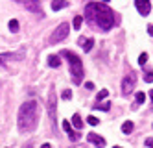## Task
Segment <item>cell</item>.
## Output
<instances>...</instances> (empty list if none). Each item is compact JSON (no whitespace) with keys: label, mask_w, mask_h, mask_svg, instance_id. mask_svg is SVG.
Instances as JSON below:
<instances>
[{"label":"cell","mask_w":153,"mask_h":148,"mask_svg":"<svg viewBox=\"0 0 153 148\" xmlns=\"http://www.w3.org/2000/svg\"><path fill=\"white\" fill-rule=\"evenodd\" d=\"M85 19L89 20L91 24H94L100 30H103V32H109L114 26V13H113V9L109 6H105V4H100V2L87 4Z\"/></svg>","instance_id":"6da1fadb"},{"label":"cell","mask_w":153,"mask_h":148,"mask_svg":"<svg viewBox=\"0 0 153 148\" xmlns=\"http://www.w3.org/2000/svg\"><path fill=\"white\" fill-rule=\"evenodd\" d=\"M39 122V106L35 100L24 102L19 109V130L22 133H30L37 128Z\"/></svg>","instance_id":"7a4b0ae2"},{"label":"cell","mask_w":153,"mask_h":148,"mask_svg":"<svg viewBox=\"0 0 153 148\" xmlns=\"http://www.w3.org/2000/svg\"><path fill=\"white\" fill-rule=\"evenodd\" d=\"M61 56L68 59V65H70V74L74 78V83H81L83 80V63L79 59V56H76L74 52L70 50H61Z\"/></svg>","instance_id":"3957f363"},{"label":"cell","mask_w":153,"mask_h":148,"mask_svg":"<svg viewBox=\"0 0 153 148\" xmlns=\"http://www.w3.org/2000/svg\"><path fill=\"white\" fill-rule=\"evenodd\" d=\"M68 33H70V24H68V22H61V24L57 26V30L50 35V43H52V44L61 43L63 39H67Z\"/></svg>","instance_id":"277c9868"},{"label":"cell","mask_w":153,"mask_h":148,"mask_svg":"<svg viewBox=\"0 0 153 148\" xmlns=\"http://www.w3.org/2000/svg\"><path fill=\"white\" fill-rule=\"evenodd\" d=\"M135 74L133 72H129V76H126L122 80V93L124 95H129V93H133V89H135Z\"/></svg>","instance_id":"5b68a950"},{"label":"cell","mask_w":153,"mask_h":148,"mask_svg":"<svg viewBox=\"0 0 153 148\" xmlns=\"http://www.w3.org/2000/svg\"><path fill=\"white\" fill-rule=\"evenodd\" d=\"M26 56V50H19V52H6V54H0V65H4L9 59H22Z\"/></svg>","instance_id":"8992f818"},{"label":"cell","mask_w":153,"mask_h":148,"mask_svg":"<svg viewBox=\"0 0 153 148\" xmlns=\"http://www.w3.org/2000/svg\"><path fill=\"white\" fill-rule=\"evenodd\" d=\"M48 115H50V122H52V126L56 124V93H50L48 96Z\"/></svg>","instance_id":"52a82bcc"},{"label":"cell","mask_w":153,"mask_h":148,"mask_svg":"<svg viewBox=\"0 0 153 148\" xmlns=\"http://www.w3.org/2000/svg\"><path fill=\"white\" fill-rule=\"evenodd\" d=\"M135 6H137V11L140 15H144V17L151 11V2L149 0H135Z\"/></svg>","instance_id":"ba28073f"},{"label":"cell","mask_w":153,"mask_h":148,"mask_svg":"<svg viewBox=\"0 0 153 148\" xmlns=\"http://www.w3.org/2000/svg\"><path fill=\"white\" fill-rule=\"evenodd\" d=\"M24 8L31 13H41L42 15V8H41V0H24Z\"/></svg>","instance_id":"9c48e42d"},{"label":"cell","mask_w":153,"mask_h":148,"mask_svg":"<svg viewBox=\"0 0 153 148\" xmlns=\"http://www.w3.org/2000/svg\"><path fill=\"white\" fill-rule=\"evenodd\" d=\"M87 139H89V143L96 144L98 148H103V146H105V139L102 137V135H98V133H94V131H91L89 135H87Z\"/></svg>","instance_id":"30bf717a"},{"label":"cell","mask_w":153,"mask_h":148,"mask_svg":"<svg viewBox=\"0 0 153 148\" xmlns=\"http://www.w3.org/2000/svg\"><path fill=\"white\" fill-rule=\"evenodd\" d=\"M67 6H68L67 0H52V9H53V11H59V9L67 8Z\"/></svg>","instance_id":"8fae6325"},{"label":"cell","mask_w":153,"mask_h":148,"mask_svg":"<svg viewBox=\"0 0 153 148\" xmlns=\"http://www.w3.org/2000/svg\"><path fill=\"white\" fill-rule=\"evenodd\" d=\"M72 124H74V128H76V130H81V128H83V120H81V117L78 115V113H74V117H72Z\"/></svg>","instance_id":"7c38bea8"},{"label":"cell","mask_w":153,"mask_h":148,"mask_svg":"<svg viewBox=\"0 0 153 148\" xmlns=\"http://www.w3.org/2000/svg\"><path fill=\"white\" fill-rule=\"evenodd\" d=\"M48 65L50 67H56V69H57V67L61 65V61H59V56H48Z\"/></svg>","instance_id":"4fadbf2b"},{"label":"cell","mask_w":153,"mask_h":148,"mask_svg":"<svg viewBox=\"0 0 153 148\" xmlns=\"http://www.w3.org/2000/svg\"><path fill=\"white\" fill-rule=\"evenodd\" d=\"M131 131H133V122H131V120H126L124 124H122V133H131Z\"/></svg>","instance_id":"5bb4252c"},{"label":"cell","mask_w":153,"mask_h":148,"mask_svg":"<svg viewBox=\"0 0 153 148\" xmlns=\"http://www.w3.org/2000/svg\"><path fill=\"white\" fill-rule=\"evenodd\" d=\"M81 24H83V17H81V15H76V17H74V22H72V28H74V30H79Z\"/></svg>","instance_id":"9a60e30c"},{"label":"cell","mask_w":153,"mask_h":148,"mask_svg":"<svg viewBox=\"0 0 153 148\" xmlns=\"http://www.w3.org/2000/svg\"><path fill=\"white\" fill-rule=\"evenodd\" d=\"M7 28H9V32H11V33H17L19 32V20L11 19V20H9V24H7Z\"/></svg>","instance_id":"2e32d148"},{"label":"cell","mask_w":153,"mask_h":148,"mask_svg":"<svg viewBox=\"0 0 153 148\" xmlns=\"http://www.w3.org/2000/svg\"><path fill=\"white\" fill-rule=\"evenodd\" d=\"M92 44H94V39L91 37V39H87V41H83V44H81V47H83V50H85V52H91V48H92Z\"/></svg>","instance_id":"e0dca14e"},{"label":"cell","mask_w":153,"mask_h":148,"mask_svg":"<svg viewBox=\"0 0 153 148\" xmlns=\"http://www.w3.org/2000/svg\"><path fill=\"white\" fill-rule=\"evenodd\" d=\"M68 137H70V141H79V139H81V135L76 131V130H70V131H68Z\"/></svg>","instance_id":"ac0fdd59"},{"label":"cell","mask_w":153,"mask_h":148,"mask_svg":"<svg viewBox=\"0 0 153 148\" xmlns=\"http://www.w3.org/2000/svg\"><path fill=\"white\" fill-rule=\"evenodd\" d=\"M87 122H89L91 126H98V124H100V120H98L94 115H89V117H87Z\"/></svg>","instance_id":"d6986e66"},{"label":"cell","mask_w":153,"mask_h":148,"mask_svg":"<svg viewBox=\"0 0 153 148\" xmlns=\"http://www.w3.org/2000/svg\"><path fill=\"white\" fill-rule=\"evenodd\" d=\"M94 109H103V111H109V109H111V104H109V102H105V104H96V106H94Z\"/></svg>","instance_id":"ffe728a7"},{"label":"cell","mask_w":153,"mask_h":148,"mask_svg":"<svg viewBox=\"0 0 153 148\" xmlns=\"http://www.w3.org/2000/svg\"><path fill=\"white\" fill-rule=\"evenodd\" d=\"M135 100H137V104H144V102H146V95L144 93H137Z\"/></svg>","instance_id":"44dd1931"},{"label":"cell","mask_w":153,"mask_h":148,"mask_svg":"<svg viewBox=\"0 0 153 148\" xmlns=\"http://www.w3.org/2000/svg\"><path fill=\"white\" fill-rule=\"evenodd\" d=\"M148 61V54L146 52H142L140 56H138V65H142V67H144V63Z\"/></svg>","instance_id":"7402d4cb"},{"label":"cell","mask_w":153,"mask_h":148,"mask_svg":"<svg viewBox=\"0 0 153 148\" xmlns=\"http://www.w3.org/2000/svg\"><path fill=\"white\" fill-rule=\"evenodd\" d=\"M61 96H63L65 100H70V98H72V91H70V89H65V91H63V95H61Z\"/></svg>","instance_id":"603a6c76"},{"label":"cell","mask_w":153,"mask_h":148,"mask_svg":"<svg viewBox=\"0 0 153 148\" xmlns=\"http://www.w3.org/2000/svg\"><path fill=\"white\" fill-rule=\"evenodd\" d=\"M144 82H146V83H153V71H149V72L144 76Z\"/></svg>","instance_id":"cb8c5ba5"},{"label":"cell","mask_w":153,"mask_h":148,"mask_svg":"<svg viewBox=\"0 0 153 148\" xmlns=\"http://www.w3.org/2000/svg\"><path fill=\"white\" fill-rule=\"evenodd\" d=\"M107 95H109V91H107V89H102V91H100V95H98V102L103 100V98H107Z\"/></svg>","instance_id":"d4e9b609"},{"label":"cell","mask_w":153,"mask_h":148,"mask_svg":"<svg viewBox=\"0 0 153 148\" xmlns=\"http://www.w3.org/2000/svg\"><path fill=\"white\" fill-rule=\"evenodd\" d=\"M63 130L67 131V133H68V131L72 130V126H70V122H68V120H63Z\"/></svg>","instance_id":"484cf974"},{"label":"cell","mask_w":153,"mask_h":148,"mask_svg":"<svg viewBox=\"0 0 153 148\" xmlns=\"http://www.w3.org/2000/svg\"><path fill=\"white\" fill-rule=\"evenodd\" d=\"M144 143H146V146H149V148H153V137H148V139H146Z\"/></svg>","instance_id":"4316f807"},{"label":"cell","mask_w":153,"mask_h":148,"mask_svg":"<svg viewBox=\"0 0 153 148\" xmlns=\"http://www.w3.org/2000/svg\"><path fill=\"white\" fill-rule=\"evenodd\" d=\"M85 89H89V91L94 89V83H92V82H87V83H85Z\"/></svg>","instance_id":"83f0119b"},{"label":"cell","mask_w":153,"mask_h":148,"mask_svg":"<svg viewBox=\"0 0 153 148\" xmlns=\"http://www.w3.org/2000/svg\"><path fill=\"white\" fill-rule=\"evenodd\" d=\"M148 33H149V35L153 37V24H149V26H148Z\"/></svg>","instance_id":"f1b7e54d"},{"label":"cell","mask_w":153,"mask_h":148,"mask_svg":"<svg viewBox=\"0 0 153 148\" xmlns=\"http://www.w3.org/2000/svg\"><path fill=\"white\" fill-rule=\"evenodd\" d=\"M41 148H52V146H50V144H48V143H45V144H42V146H41Z\"/></svg>","instance_id":"f546056e"},{"label":"cell","mask_w":153,"mask_h":148,"mask_svg":"<svg viewBox=\"0 0 153 148\" xmlns=\"http://www.w3.org/2000/svg\"><path fill=\"white\" fill-rule=\"evenodd\" d=\"M149 98H151V102H153V89L149 91Z\"/></svg>","instance_id":"4dcf8cb0"},{"label":"cell","mask_w":153,"mask_h":148,"mask_svg":"<svg viewBox=\"0 0 153 148\" xmlns=\"http://www.w3.org/2000/svg\"><path fill=\"white\" fill-rule=\"evenodd\" d=\"M24 148H33V146H31V144H28V146H24Z\"/></svg>","instance_id":"1f68e13d"},{"label":"cell","mask_w":153,"mask_h":148,"mask_svg":"<svg viewBox=\"0 0 153 148\" xmlns=\"http://www.w3.org/2000/svg\"><path fill=\"white\" fill-rule=\"evenodd\" d=\"M102 2H103V4H105V2H109V0H102Z\"/></svg>","instance_id":"d6a6232c"},{"label":"cell","mask_w":153,"mask_h":148,"mask_svg":"<svg viewBox=\"0 0 153 148\" xmlns=\"http://www.w3.org/2000/svg\"><path fill=\"white\" fill-rule=\"evenodd\" d=\"M114 148H122V146H114Z\"/></svg>","instance_id":"836d02e7"}]
</instances>
